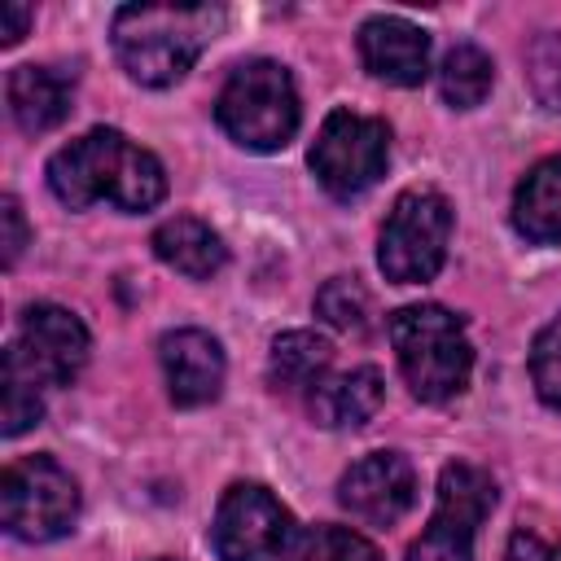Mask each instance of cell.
I'll return each instance as SVG.
<instances>
[{"label": "cell", "instance_id": "cell-23", "mask_svg": "<svg viewBox=\"0 0 561 561\" xmlns=\"http://www.w3.org/2000/svg\"><path fill=\"white\" fill-rule=\"evenodd\" d=\"M302 561H381V552L346 526H316L302 543Z\"/></svg>", "mask_w": 561, "mask_h": 561}, {"label": "cell", "instance_id": "cell-20", "mask_svg": "<svg viewBox=\"0 0 561 561\" xmlns=\"http://www.w3.org/2000/svg\"><path fill=\"white\" fill-rule=\"evenodd\" d=\"M39 390H44V386L35 381V373H31L13 351H4V434H9V438H18L22 430L39 425V416H44Z\"/></svg>", "mask_w": 561, "mask_h": 561}, {"label": "cell", "instance_id": "cell-28", "mask_svg": "<svg viewBox=\"0 0 561 561\" xmlns=\"http://www.w3.org/2000/svg\"><path fill=\"white\" fill-rule=\"evenodd\" d=\"M158 561H171V557H158Z\"/></svg>", "mask_w": 561, "mask_h": 561}, {"label": "cell", "instance_id": "cell-2", "mask_svg": "<svg viewBox=\"0 0 561 561\" xmlns=\"http://www.w3.org/2000/svg\"><path fill=\"white\" fill-rule=\"evenodd\" d=\"M219 26L224 9L210 4H123L114 13V53L136 83L167 88L193 70Z\"/></svg>", "mask_w": 561, "mask_h": 561}, {"label": "cell", "instance_id": "cell-25", "mask_svg": "<svg viewBox=\"0 0 561 561\" xmlns=\"http://www.w3.org/2000/svg\"><path fill=\"white\" fill-rule=\"evenodd\" d=\"M0 219H4V267H13L18 254H22V245H26V219H22L18 197H4L0 202Z\"/></svg>", "mask_w": 561, "mask_h": 561}, {"label": "cell", "instance_id": "cell-3", "mask_svg": "<svg viewBox=\"0 0 561 561\" xmlns=\"http://www.w3.org/2000/svg\"><path fill=\"white\" fill-rule=\"evenodd\" d=\"M390 342H394L399 373L421 403H447L469 386L473 346L456 311L438 302L399 307L390 316Z\"/></svg>", "mask_w": 561, "mask_h": 561}, {"label": "cell", "instance_id": "cell-1", "mask_svg": "<svg viewBox=\"0 0 561 561\" xmlns=\"http://www.w3.org/2000/svg\"><path fill=\"white\" fill-rule=\"evenodd\" d=\"M48 188L61 206L83 210L92 202H110L118 210H149L167 193L162 162L131 145L114 127H92L66 149L48 158Z\"/></svg>", "mask_w": 561, "mask_h": 561}, {"label": "cell", "instance_id": "cell-18", "mask_svg": "<svg viewBox=\"0 0 561 561\" xmlns=\"http://www.w3.org/2000/svg\"><path fill=\"white\" fill-rule=\"evenodd\" d=\"M329 364H333V346L320 333L294 329V333H280L272 342V351H267V381L280 394H311L329 377Z\"/></svg>", "mask_w": 561, "mask_h": 561}, {"label": "cell", "instance_id": "cell-6", "mask_svg": "<svg viewBox=\"0 0 561 561\" xmlns=\"http://www.w3.org/2000/svg\"><path fill=\"white\" fill-rule=\"evenodd\" d=\"M79 517V486L53 456H18L0 478V522L13 539L48 543Z\"/></svg>", "mask_w": 561, "mask_h": 561}, {"label": "cell", "instance_id": "cell-13", "mask_svg": "<svg viewBox=\"0 0 561 561\" xmlns=\"http://www.w3.org/2000/svg\"><path fill=\"white\" fill-rule=\"evenodd\" d=\"M359 57L368 75L394 88H416L430 75V35L403 18H368L359 26Z\"/></svg>", "mask_w": 561, "mask_h": 561}, {"label": "cell", "instance_id": "cell-4", "mask_svg": "<svg viewBox=\"0 0 561 561\" xmlns=\"http://www.w3.org/2000/svg\"><path fill=\"white\" fill-rule=\"evenodd\" d=\"M215 118L241 149H254V153L285 149L298 131V92L289 70L267 57L241 61L219 88Z\"/></svg>", "mask_w": 561, "mask_h": 561}, {"label": "cell", "instance_id": "cell-5", "mask_svg": "<svg viewBox=\"0 0 561 561\" xmlns=\"http://www.w3.org/2000/svg\"><path fill=\"white\" fill-rule=\"evenodd\" d=\"M451 237V206L434 188H408L394 197L381 237H377V267L394 285L434 280L447 259Z\"/></svg>", "mask_w": 561, "mask_h": 561}, {"label": "cell", "instance_id": "cell-11", "mask_svg": "<svg viewBox=\"0 0 561 561\" xmlns=\"http://www.w3.org/2000/svg\"><path fill=\"white\" fill-rule=\"evenodd\" d=\"M416 500V473L399 451H373L355 460L337 482V504L364 526H394Z\"/></svg>", "mask_w": 561, "mask_h": 561}, {"label": "cell", "instance_id": "cell-7", "mask_svg": "<svg viewBox=\"0 0 561 561\" xmlns=\"http://www.w3.org/2000/svg\"><path fill=\"white\" fill-rule=\"evenodd\" d=\"M210 543L219 561H294L298 522L267 486L237 482L215 508Z\"/></svg>", "mask_w": 561, "mask_h": 561}, {"label": "cell", "instance_id": "cell-21", "mask_svg": "<svg viewBox=\"0 0 561 561\" xmlns=\"http://www.w3.org/2000/svg\"><path fill=\"white\" fill-rule=\"evenodd\" d=\"M316 311H320L333 329L355 333V337L368 333V316H373L368 294H364V285H359L355 276H333V280H324V289L316 294Z\"/></svg>", "mask_w": 561, "mask_h": 561}, {"label": "cell", "instance_id": "cell-15", "mask_svg": "<svg viewBox=\"0 0 561 561\" xmlns=\"http://www.w3.org/2000/svg\"><path fill=\"white\" fill-rule=\"evenodd\" d=\"M153 254H158L167 267H175L180 276H188V280H210V276L228 263L224 237H219L210 224L193 219V215H175V219L158 224V232H153Z\"/></svg>", "mask_w": 561, "mask_h": 561}, {"label": "cell", "instance_id": "cell-14", "mask_svg": "<svg viewBox=\"0 0 561 561\" xmlns=\"http://www.w3.org/2000/svg\"><path fill=\"white\" fill-rule=\"evenodd\" d=\"M386 399V386H381V373L373 364H359L351 373H329L311 394H307V408H311V421L324 425V430H346V425H364Z\"/></svg>", "mask_w": 561, "mask_h": 561}, {"label": "cell", "instance_id": "cell-8", "mask_svg": "<svg viewBox=\"0 0 561 561\" xmlns=\"http://www.w3.org/2000/svg\"><path fill=\"white\" fill-rule=\"evenodd\" d=\"M390 162V127L381 118L355 114V110H333L311 145V171L324 184L329 197L351 202L368 193Z\"/></svg>", "mask_w": 561, "mask_h": 561}, {"label": "cell", "instance_id": "cell-10", "mask_svg": "<svg viewBox=\"0 0 561 561\" xmlns=\"http://www.w3.org/2000/svg\"><path fill=\"white\" fill-rule=\"evenodd\" d=\"M9 351L35 373L39 386H70L83 373L92 342L75 311H66L57 302H35V307H26L18 342Z\"/></svg>", "mask_w": 561, "mask_h": 561}, {"label": "cell", "instance_id": "cell-22", "mask_svg": "<svg viewBox=\"0 0 561 561\" xmlns=\"http://www.w3.org/2000/svg\"><path fill=\"white\" fill-rule=\"evenodd\" d=\"M530 377H535L539 399L552 412H561V316L539 329V337L530 346Z\"/></svg>", "mask_w": 561, "mask_h": 561}, {"label": "cell", "instance_id": "cell-24", "mask_svg": "<svg viewBox=\"0 0 561 561\" xmlns=\"http://www.w3.org/2000/svg\"><path fill=\"white\" fill-rule=\"evenodd\" d=\"M530 66H535V88H539V96L561 110V35L539 39L535 53H530Z\"/></svg>", "mask_w": 561, "mask_h": 561}, {"label": "cell", "instance_id": "cell-19", "mask_svg": "<svg viewBox=\"0 0 561 561\" xmlns=\"http://www.w3.org/2000/svg\"><path fill=\"white\" fill-rule=\"evenodd\" d=\"M491 83H495V66H491V57H486L478 44H456V48H447V57H443V66H438V92H443L447 105L473 110V105L486 101Z\"/></svg>", "mask_w": 561, "mask_h": 561}, {"label": "cell", "instance_id": "cell-9", "mask_svg": "<svg viewBox=\"0 0 561 561\" xmlns=\"http://www.w3.org/2000/svg\"><path fill=\"white\" fill-rule=\"evenodd\" d=\"M495 504V482L478 465H447L438 473V500L408 561H473V539Z\"/></svg>", "mask_w": 561, "mask_h": 561}, {"label": "cell", "instance_id": "cell-27", "mask_svg": "<svg viewBox=\"0 0 561 561\" xmlns=\"http://www.w3.org/2000/svg\"><path fill=\"white\" fill-rule=\"evenodd\" d=\"M31 26V9L26 4H0V44L13 48Z\"/></svg>", "mask_w": 561, "mask_h": 561}, {"label": "cell", "instance_id": "cell-16", "mask_svg": "<svg viewBox=\"0 0 561 561\" xmlns=\"http://www.w3.org/2000/svg\"><path fill=\"white\" fill-rule=\"evenodd\" d=\"M513 228L535 245H561V153L535 162L517 184Z\"/></svg>", "mask_w": 561, "mask_h": 561}, {"label": "cell", "instance_id": "cell-17", "mask_svg": "<svg viewBox=\"0 0 561 561\" xmlns=\"http://www.w3.org/2000/svg\"><path fill=\"white\" fill-rule=\"evenodd\" d=\"M9 114L26 136H39L70 114V83L48 66H18L9 75Z\"/></svg>", "mask_w": 561, "mask_h": 561}, {"label": "cell", "instance_id": "cell-26", "mask_svg": "<svg viewBox=\"0 0 561 561\" xmlns=\"http://www.w3.org/2000/svg\"><path fill=\"white\" fill-rule=\"evenodd\" d=\"M504 561H557V552L539 539V535H530V530H517L513 539H508V552H504Z\"/></svg>", "mask_w": 561, "mask_h": 561}, {"label": "cell", "instance_id": "cell-12", "mask_svg": "<svg viewBox=\"0 0 561 561\" xmlns=\"http://www.w3.org/2000/svg\"><path fill=\"white\" fill-rule=\"evenodd\" d=\"M167 394L180 408H202L224 390V346L206 329H175L158 342Z\"/></svg>", "mask_w": 561, "mask_h": 561}]
</instances>
